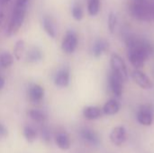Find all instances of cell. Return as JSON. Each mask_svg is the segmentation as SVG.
Returning a JSON list of instances; mask_svg holds the SVG:
<instances>
[{
    "label": "cell",
    "mask_w": 154,
    "mask_h": 153,
    "mask_svg": "<svg viewBox=\"0 0 154 153\" xmlns=\"http://www.w3.org/2000/svg\"><path fill=\"white\" fill-rule=\"evenodd\" d=\"M110 64L112 68V71L117 74L125 82L128 79L127 68L124 61V60L116 53H113L110 60Z\"/></svg>",
    "instance_id": "cell-3"
},
{
    "label": "cell",
    "mask_w": 154,
    "mask_h": 153,
    "mask_svg": "<svg viewBox=\"0 0 154 153\" xmlns=\"http://www.w3.org/2000/svg\"><path fill=\"white\" fill-rule=\"evenodd\" d=\"M71 14H72L73 18L77 21H81L83 16H84L83 9L79 4H74L73 5V6L71 8Z\"/></svg>",
    "instance_id": "cell-23"
},
{
    "label": "cell",
    "mask_w": 154,
    "mask_h": 153,
    "mask_svg": "<svg viewBox=\"0 0 154 153\" xmlns=\"http://www.w3.org/2000/svg\"><path fill=\"white\" fill-rule=\"evenodd\" d=\"M100 10V0H88V13L91 16H96Z\"/></svg>",
    "instance_id": "cell-19"
},
{
    "label": "cell",
    "mask_w": 154,
    "mask_h": 153,
    "mask_svg": "<svg viewBox=\"0 0 154 153\" xmlns=\"http://www.w3.org/2000/svg\"><path fill=\"white\" fill-rule=\"evenodd\" d=\"M103 115L104 114H103L102 109H100L97 106H86L83 109V115L88 120H97V119H99L100 117H102Z\"/></svg>",
    "instance_id": "cell-12"
},
{
    "label": "cell",
    "mask_w": 154,
    "mask_h": 153,
    "mask_svg": "<svg viewBox=\"0 0 154 153\" xmlns=\"http://www.w3.org/2000/svg\"><path fill=\"white\" fill-rule=\"evenodd\" d=\"M14 63V56L7 52L4 51L0 53V68L1 69H7Z\"/></svg>",
    "instance_id": "cell-18"
},
{
    "label": "cell",
    "mask_w": 154,
    "mask_h": 153,
    "mask_svg": "<svg viewBox=\"0 0 154 153\" xmlns=\"http://www.w3.org/2000/svg\"><path fill=\"white\" fill-rule=\"evenodd\" d=\"M3 19H4V14H3L2 12H0V24H1V23H2V21H3Z\"/></svg>",
    "instance_id": "cell-32"
},
{
    "label": "cell",
    "mask_w": 154,
    "mask_h": 153,
    "mask_svg": "<svg viewBox=\"0 0 154 153\" xmlns=\"http://www.w3.org/2000/svg\"><path fill=\"white\" fill-rule=\"evenodd\" d=\"M116 25H117V16L115 13L111 12L107 18V26H108V30L111 33H113L115 32Z\"/></svg>",
    "instance_id": "cell-24"
},
{
    "label": "cell",
    "mask_w": 154,
    "mask_h": 153,
    "mask_svg": "<svg viewBox=\"0 0 154 153\" xmlns=\"http://www.w3.org/2000/svg\"><path fill=\"white\" fill-rule=\"evenodd\" d=\"M78 36L74 31H68L65 34L62 42H61V49L67 54H72L77 47H78Z\"/></svg>",
    "instance_id": "cell-5"
},
{
    "label": "cell",
    "mask_w": 154,
    "mask_h": 153,
    "mask_svg": "<svg viewBox=\"0 0 154 153\" xmlns=\"http://www.w3.org/2000/svg\"><path fill=\"white\" fill-rule=\"evenodd\" d=\"M108 47H109L108 42L106 40H103V39L97 40L92 48L93 55L96 58H99L103 53H105L107 50Z\"/></svg>",
    "instance_id": "cell-15"
},
{
    "label": "cell",
    "mask_w": 154,
    "mask_h": 153,
    "mask_svg": "<svg viewBox=\"0 0 154 153\" xmlns=\"http://www.w3.org/2000/svg\"><path fill=\"white\" fill-rule=\"evenodd\" d=\"M4 87H5V78L0 75V90L3 89Z\"/></svg>",
    "instance_id": "cell-30"
},
{
    "label": "cell",
    "mask_w": 154,
    "mask_h": 153,
    "mask_svg": "<svg viewBox=\"0 0 154 153\" xmlns=\"http://www.w3.org/2000/svg\"><path fill=\"white\" fill-rule=\"evenodd\" d=\"M70 73L68 68L60 69L54 77V83L59 87H66L69 85Z\"/></svg>",
    "instance_id": "cell-8"
},
{
    "label": "cell",
    "mask_w": 154,
    "mask_h": 153,
    "mask_svg": "<svg viewBox=\"0 0 154 153\" xmlns=\"http://www.w3.org/2000/svg\"><path fill=\"white\" fill-rule=\"evenodd\" d=\"M24 50H25L24 41L23 40H19L18 41H16V43L14 47V55L17 60H20L22 59L23 52H24Z\"/></svg>",
    "instance_id": "cell-21"
},
{
    "label": "cell",
    "mask_w": 154,
    "mask_h": 153,
    "mask_svg": "<svg viewBox=\"0 0 154 153\" xmlns=\"http://www.w3.org/2000/svg\"><path fill=\"white\" fill-rule=\"evenodd\" d=\"M30 0H16L15 5H28V2Z\"/></svg>",
    "instance_id": "cell-28"
},
{
    "label": "cell",
    "mask_w": 154,
    "mask_h": 153,
    "mask_svg": "<svg viewBox=\"0 0 154 153\" xmlns=\"http://www.w3.org/2000/svg\"><path fill=\"white\" fill-rule=\"evenodd\" d=\"M148 16L149 22H154V0L148 1Z\"/></svg>",
    "instance_id": "cell-26"
},
{
    "label": "cell",
    "mask_w": 154,
    "mask_h": 153,
    "mask_svg": "<svg viewBox=\"0 0 154 153\" xmlns=\"http://www.w3.org/2000/svg\"><path fill=\"white\" fill-rule=\"evenodd\" d=\"M132 78L134 80V82L143 89H151L153 87V84L150 78L140 69L134 70L132 73Z\"/></svg>",
    "instance_id": "cell-6"
},
{
    "label": "cell",
    "mask_w": 154,
    "mask_h": 153,
    "mask_svg": "<svg viewBox=\"0 0 154 153\" xmlns=\"http://www.w3.org/2000/svg\"><path fill=\"white\" fill-rule=\"evenodd\" d=\"M29 96L33 103H39L43 99L44 89L40 85H32L29 90Z\"/></svg>",
    "instance_id": "cell-14"
},
{
    "label": "cell",
    "mask_w": 154,
    "mask_h": 153,
    "mask_svg": "<svg viewBox=\"0 0 154 153\" xmlns=\"http://www.w3.org/2000/svg\"><path fill=\"white\" fill-rule=\"evenodd\" d=\"M7 135V129L0 123V137H5Z\"/></svg>",
    "instance_id": "cell-27"
},
{
    "label": "cell",
    "mask_w": 154,
    "mask_h": 153,
    "mask_svg": "<svg viewBox=\"0 0 154 153\" xmlns=\"http://www.w3.org/2000/svg\"><path fill=\"white\" fill-rule=\"evenodd\" d=\"M42 59V52L38 47L31 48L26 53V60L30 63H36Z\"/></svg>",
    "instance_id": "cell-17"
},
{
    "label": "cell",
    "mask_w": 154,
    "mask_h": 153,
    "mask_svg": "<svg viewBox=\"0 0 154 153\" xmlns=\"http://www.w3.org/2000/svg\"><path fill=\"white\" fill-rule=\"evenodd\" d=\"M42 26L45 31V32L51 37L55 38L57 35V28L56 24L53 22L52 18L49 15H44L42 17Z\"/></svg>",
    "instance_id": "cell-10"
},
{
    "label": "cell",
    "mask_w": 154,
    "mask_h": 153,
    "mask_svg": "<svg viewBox=\"0 0 154 153\" xmlns=\"http://www.w3.org/2000/svg\"><path fill=\"white\" fill-rule=\"evenodd\" d=\"M81 138L91 145H98L100 143V139L98 135L90 129H82L80 131Z\"/></svg>",
    "instance_id": "cell-11"
},
{
    "label": "cell",
    "mask_w": 154,
    "mask_h": 153,
    "mask_svg": "<svg viewBox=\"0 0 154 153\" xmlns=\"http://www.w3.org/2000/svg\"><path fill=\"white\" fill-rule=\"evenodd\" d=\"M23 137L24 139L29 142V143H32L36 138H37V133L34 130V128H32V126H25L23 128Z\"/></svg>",
    "instance_id": "cell-20"
},
{
    "label": "cell",
    "mask_w": 154,
    "mask_h": 153,
    "mask_svg": "<svg viewBox=\"0 0 154 153\" xmlns=\"http://www.w3.org/2000/svg\"><path fill=\"white\" fill-rule=\"evenodd\" d=\"M41 137L43 140V142L46 143H49L51 142V131L47 126H43L41 128Z\"/></svg>",
    "instance_id": "cell-25"
},
{
    "label": "cell",
    "mask_w": 154,
    "mask_h": 153,
    "mask_svg": "<svg viewBox=\"0 0 154 153\" xmlns=\"http://www.w3.org/2000/svg\"><path fill=\"white\" fill-rule=\"evenodd\" d=\"M28 115H29V117L32 121H34L36 123H43L46 120L45 115L42 111L37 110V109H32V110H30L28 112Z\"/></svg>",
    "instance_id": "cell-22"
},
{
    "label": "cell",
    "mask_w": 154,
    "mask_h": 153,
    "mask_svg": "<svg viewBox=\"0 0 154 153\" xmlns=\"http://www.w3.org/2000/svg\"><path fill=\"white\" fill-rule=\"evenodd\" d=\"M55 142H56L57 146L62 151H67L70 148L69 137L65 133H59L58 134H56Z\"/></svg>",
    "instance_id": "cell-16"
},
{
    "label": "cell",
    "mask_w": 154,
    "mask_h": 153,
    "mask_svg": "<svg viewBox=\"0 0 154 153\" xmlns=\"http://www.w3.org/2000/svg\"><path fill=\"white\" fill-rule=\"evenodd\" d=\"M126 46L129 61L136 69H142L145 61L153 54L152 44L143 38L130 36L126 40Z\"/></svg>",
    "instance_id": "cell-1"
},
{
    "label": "cell",
    "mask_w": 154,
    "mask_h": 153,
    "mask_svg": "<svg viewBox=\"0 0 154 153\" xmlns=\"http://www.w3.org/2000/svg\"><path fill=\"white\" fill-rule=\"evenodd\" d=\"M147 0H130L131 4H143L145 3Z\"/></svg>",
    "instance_id": "cell-29"
},
{
    "label": "cell",
    "mask_w": 154,
    "mask_h": 153,
    "mask_svg": "<svg viewBox=\"0 0 154 153\" xmlns=\"http://www.w3.org/2000/svg\"><path fill=\"white\" fill-rule=\"evenodd\" d=\"M124 80L115 72H111L109 76V87L111 91L116 97H121L123 93V85Z\"/></svg>",
    "instance_id": "cell-7"
},
{
    "label": "cell",
    "mask_w": 154,
    "mask_h": 153,
    "mask_svg": "<svg viewBox=\"0 0 154 153\" xmlns=\"http://www.w3.org/2000/svg\"><path fill=\"white\" fill-rule=\"evenodd\" d=\"M137 121L143 126H150L153 122V107L151 105H143L137 112Z\"/></svg>",
    "instance_id": "cell-4"
},
{
    "label": "cell",
    "mask_w": 154,
    "mask_h": 153,
    "mask_svg": "<svg viewBox=\"0 0 154 153\" xmlns=\"http://www.w3.org/2000/svg\"><path fill=\"white\" fill-rule=\"evenodd\" d=\"M126 140V131L124 126H116L110 133V141L116 146H121Z\"/></svg>",
    "instance_id": "cell-9"
},
{
    "label": "cell",
    "mask_w": 154,
    "mask_h": 153,
    "mask_svg": "<svg viewBox=\"0 0 154 153\" xmlns=\"http://www.w3.org/2000/svg\"><path fill=\"white\" fill-rule=\"evenodd\" d=\"M26 9H27V5H14L13 14L11 15L9 23L6 28V35L12 36L20 30L25 19Z\"/></svg>",
    "instance_id": "cell-2"
},
{
    "label": "cell",
    "mask_w": 154,
    "mask_h": 153,
    "mask_svg": "<svg viewBox=\"0 0 154 153\" xmlns=\"http://www.w3.org/2000/svg\"><path fill=\"white\" fill-rule=\"evenodd\" d=\"M10 0H0V5H4L5 4H7Z\"/></svg>",
    "instance_id": "cell-31"
},
{
    "label": "cell",
    "mask_w": 154,
    "mask_h": 153,
    "mask_svg": "<svg viewBox=\"0 0 154 153\" xmlns=\"http://www.w3.org/2000/svg\"><path fill=\"white\" fill-rule=\"evenodd\" d=\"M120 110V105L117 102V100L112 98L109 99L103 106L102 111L103 114L106 115H116Z\"/></svg>",
    "instance_id": "cell-13"
}]
</instances>
